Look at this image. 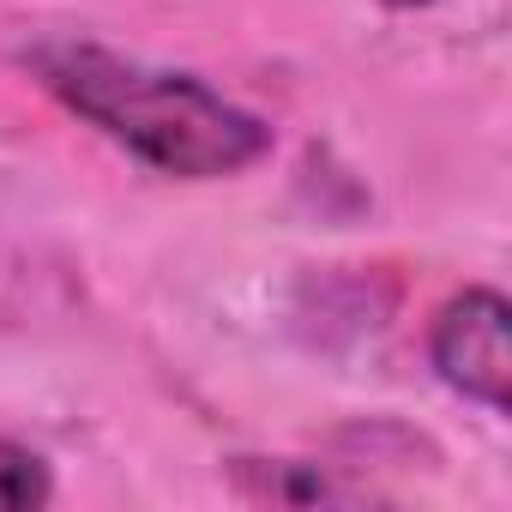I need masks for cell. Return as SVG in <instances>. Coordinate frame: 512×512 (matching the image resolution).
<instances>
[{"label": "cell", "instance_id": "cell-1", "mask_svg": "<svg viewBox=\"0 0 512 512\" xmlns=\"http://www.w3.org/2000/svg\"><path fill=\"white\" fill-rule=\"evenodd\" d=\"M25 67L67 115L169 181H223L272 151V121L241 109L199 73L157 67L85 37L37 43L25 49Z\"/></svg>", "mask_w": 512, "mask_h": 512}, {"label": "cell", "instance_id": "cell-2", "mask_svg": "<svg viewBox=\"0 0 512 512\" xmlns=\"http://www.w3.org/2000/svg\"><path fill=\"white\" fill-rule=\"evenodd\" d=\"M506 326H512V308L488 284H470L452 302H440V314L428 326L434 374L458 398H470V404H482L494 416L512 410V344H506Z\"/></svg>", "mask_w": 512, "mask_h": 512}, {"label": "cell", "instance_id": "cell-3", "mask_svg": "<svg viewBox=\"0 0 512 512\" xmlns=\"http://www.w3.org/2000/svg\"><path fill=\"white\" fill-rule=\"evenodd\" d=\"M229 482L241 500L253 506H326V500H368V488L344 482L326 464H302V458H229Z\"/></svg>", "mask_w": 512, "mask_h": 512}, {"label": "cell", "instance_id": "cell-4", "mask_svg": "<svg viewBox=\"0 0 512 512\" xmlns=\"http://www.w3.org/2000/svg\"><path fill=\"white\" fill-rule=\"evenodd\" d=\"M55 500V470L37 446L0 434V512H37Z\"/></svg>", "mask_w": 512, "mask_h": 512}, {"label": "cell", "instance_id": "cell-5", "mask_svg": "<svg viewBox=\"0 0 512 512\" xmlns=\"http://www.w3.org/2000/svg\"><path fill=\"white\" fill-rule=\"evenodd\" d=\"M386 7H428V0H386Z\"/></svg>", "mask_w": 512, "mask_h": 512}]
</instances>
